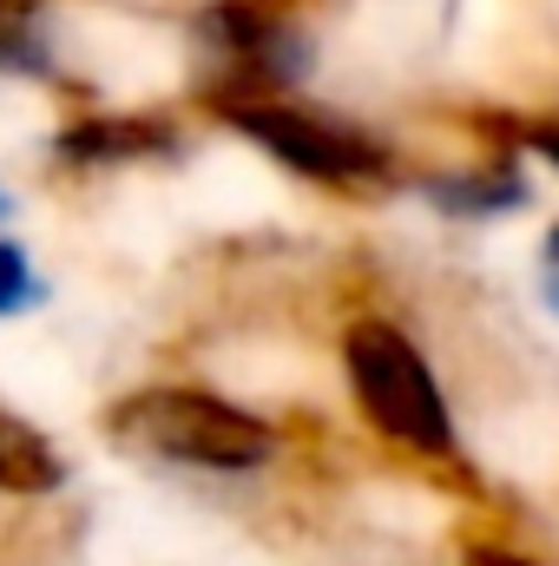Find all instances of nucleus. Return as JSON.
<instances>
[{
    "instance_id": "obj_1",
    "label": "nucleus",
    "mask_w": 559,
    "mask_h": 566,
    "mask_svg": "<svg viewBox=\"0 0 559 566\" xmlns=\"http://www.w3.org/2000/svg\"><path fill=\"white\" fill-rule=\"evenodd\" d=\"M106 434L126 454L171 461V468H211V474H244V468H264L277 454L271 422H257L251 409H238L211 389H184V382L119 396L106 409Z\"/></svg>"
},
{
    "instance_id": "obj_2",
    "label": "nucleus",
    "mask_w": 559,
    "mask_h": 566,
    "mask_svg": "<svg viewBox=\"0 0 559 566\" xmlns=\"http://www.w3.org/2000/svg\"><path fill=\"white\" fill-rule=\"evenodd\" d=\"M342 363H349V389H356L362 416L389 441H402L409 454H434V461L454 454V422H447V402L434 389V369L421 363V349L395 323H382V316L349 323Z\"/></svg>"
},
{
    "instance_id": "obj_3",
    "label": "nucleus",
    "mask_w": 559,
    "mask_h": 566,
    "mask_svg": "<svg viewBox=\"0 0 559 566\" xmlns=\"http://www.w3.org/2000/svg\"><path fill=\"white\" fill-rule=\"evenodd\" d=\"M316 13V0H218L198 13V33L218 46V60L231 66L224 93H211V106L224 99H264L289 80H303L309 66V33L303 20Z\"/></svg>"
},
{
    "instance_id": "obj_4",
    "label": "nucleus",
    "mask_w": 559,
    "mask_h": 566,
    "mask_svg": "<svg viewBox=\"0 0 559 566\" xmlns=\"http://www.w3.org/2000/svg\"><path fill=\"white\" fill-rule=\"evenodd\" d=\"M244 139H257L271 158H283L289 171L316 178V185H342V191H376L389 185V151L342 126V119H323V113H296L277 99H224L218 106Z\"/></svg>"
},
{
    "instance_id": "obj_5",
    "label": "nucleus",
    "mask_w": 559,
    "mask_h": 566,
    "mask_svg": "<svg viewBox=\"0 0 559 566\" xmlns=\"http://www.w3.org/2000/svg\"><path fill=\"white\" fill-rule=\"evenodd\" d=\"M53 151L66 158V165H133V158H171L178 151V126L171 119H73Z\"/></svg>"
},
{
    "instance_id": "obj_6",
    "label": "nucleus",
    "mask_w": 559,
    "mask_h": 566,
    "mask_svg": "<svg viewBox=\"0 0 559 566\" xmlns=\"http://www.w3.org/2000/svg\"><path fill=\"white\" fill-rule=\"evenodd\" d=\"M421 191L447 211V218H494V211H514L527 205V178L520 165H481V171H434L421 178Z\"/></svg>"
},
{
    "instance_id": "obj_7",
    "label": "nucleus",
    "mask_w": 559,
    "mask_h": 566,
    "mask_svg": "<svg viewBox=\"0 0 559 566\" xmlns=\"http://www.w3.org/2000/svg\"><path fill=\"white\" fill-rule=\"evenodd\" d=\"M66 481V461L40 428L0 416V494H53Z\"/></svg>"
},
{
    "instance_id": "obj_8",
    "label": "nucleus",
    "mask_w": 559,
    "mask_h": 566,
    "mask_svg": "<svg viewBox=\"0 0 559 566\" xmlns=\"http://www.w3.org/2000/svg\"><path fill=\"white\" fill-rule=\"evenodd\" d=\"M0 73H33V80L53 73V46H46L40 13H7L0 7Z\"/></svg>"
},
{
    "instance_id": "obj_9",
    "label": "nucleus",
    "mask_w": 559,
    "mask_h": 566,
    "mask_svg": "<svg viewBox=\"0 0 559 566\" xmlns=\"http://www.w3.org/2000/svg\"><path fill=\"white\" fill-rule=\"evenodd\" d=\"M27 303H40L33 264H27L13 244H0V316H13V310H27Z\"/></svg>"
},
{
    "instance_id": "obj_10",
    "label": "nucleus",
    "mask_w": 559,
    "mask_h": 566,
    "mask_svg": "<svg viewBox=\"0 0 559 566\" xmlns=\"http://www.w3.org/2000/svg\"><path fill=\"white\" fill-rule=\"evenodd\" d=\"M520 145L559 165V119H534V126H520Z\"/></svg>"
},
{
    "instance_id": "obj_11",
    "label": "nucleus",
    "mask_w": 559,
    "mask_h": 566,
    "mask_svg": "<svg viewBox=\"0 0 559 566\" xmlns=\"http://www.w3.org/2000/svg\"><path fill=\"white\" fill-rule=\"evenodd\" d=\"M461 566H534V560H527V554H507V547H467Z\"/></svg>"
},
{
    "instance_id": "obj_12",
    "label": "nucleus",
    "mask_w": 559,
    "mask_h": 566,
    "mask_svg": "<svg viewBox=\"0 0 559 566\" xmlns=\"http://www.w3.org/2000/svg\"><path fill=\"white\" fill-rule=\"evenodd\" d=\"M547 303L559 310V251H547Z\"/></svg>"
},
{
    "instance_id": "obj_13",
    "label": "nucleus",
    "mask_w": 559,
    "mask_h": 566,
    "mask_svg": "<svg viewBox=\"0 0 559 566\" xmlns=\"http://www.w3.org/2000/svg\"><path fill=\"white\" fill-rule=\"evenodd\" d=\"M547 251H559V231H553V244H547Z\"/></svg>"
}]
</instances>
